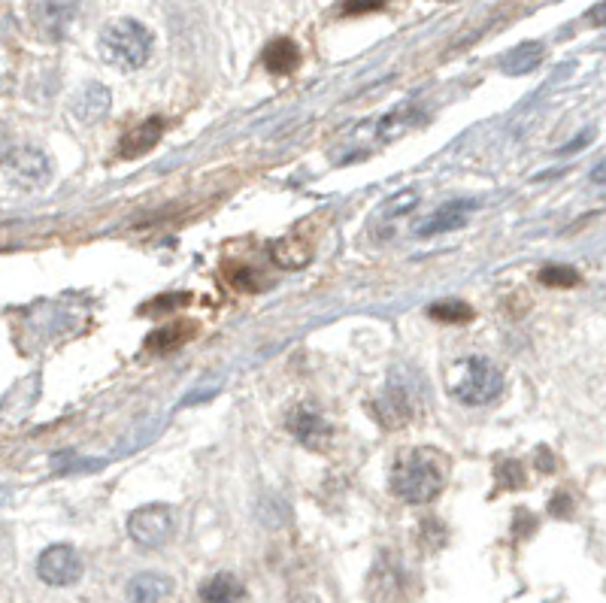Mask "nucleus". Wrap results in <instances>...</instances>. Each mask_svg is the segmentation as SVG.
<instances>
[{"mask_svg":"<svg viewBox=\"0 0 606 603\" xmlns=\"http://www.w3.org/2000/svg\"><path fill=\"white\" fill-rule=\"evenodd\" d=\"M449 458L437 449H407L391 467V491L407 504H428L446 488Z\"/></svg>","mask_w":606,"mask_h":603,"instance_id":"f257e3e1","label":"nucleus"},{"mask_svg":"<svg viewBox=\"0 0 606 603\" xmlns=\"http://www.w3.org/2000/svg\"><path fill=\"white\" fill-rule=\"evenodd\" d=\"M449 391L467 407H485L500 397L503 373L482 355L461 358L449 367Z\"/></svg>","mask_w":606,"mask_h":603,"instance_id":"f03ea898","label":"nucleus"},{"mask_svg":"<svg viewBox=\"0 0 606 603\" xmlns=\"http://www.w3.org/2000/svg\"><path fill=\"white\" fill-rule=\"evenodd\" d=\"M100 55L119 70H140L152 55V34L137 19H119L100 34Z\"/></svg>","mask_w":606,"mask_h":603,"instance_id":"7ed1b4c3","label":"nucleus"},{"mask_svg":"<svg viewBox=\"0 0 606 603\" xmlns=\"http://www.w3.org/2000/svg\"><path fill=\"white\" fill-rule=\"evenodd\" d=\"M173 531H176V519H173V510L164 504L140 507L128 516V534L143 549H161L164 543H170Z\"/></svg>","mask_w":606,"mask_h":603,"instance_id":"20e7f679","label":"nucleus"},{"mask_svg":"<svg viewBox=\"0 0 606 603\" xmlns=\"http://www.w3.org/2000/svg\"><path fill=\"white\" fill-rule=\"evenodd\" d=\"M79 0H34V25L46 40H64L76 22Z\"/></svg>","mask_w":606,"mask_h":603,"instance_id":"39448f33","label":"nucleus"},{"mask_svg":"<svg viewBox=\"0 0 606 603\" xmlns=\"http://www.w3.org/2000/svg\"><path fill=\"white\" fill-rule=\"evenodd\" d=\"M37 573L43 582L49 585H73L82 576V558L76 555L73 546H49L40 561H37Z\"/></svg>","mask_w":606,"mask_h":603,"instance_id":"423d86ee","label":"nucleus"},{"mask_svg":"<svg viewBox=\"0 0 606 603\" xmlns=\"http://www.w3.org/2000/svg\"><path fill=\"white\" fill-rule=\"evenodd\" d=\"M288 431L297 443H303L313 452H322L331 440V425L316 413L313 407H297L288 413Z\"/></svg>","mask_w":606,"mask_h":603,"instance_id":"0eeeda50","label":"nucleus"},{"mask_svg":"<svg viewBox=\"0 0 606 603\" xmlns=\"http://www.w3.org/2000/svg\"><path fill=\"white\" fill-rule=\"evenodd\" d=\"M7 164H10L13 179L22 182V185H40V182H46L49 173H52V164H49L46 152H40V149H34V146L16 149Z\"/></svg>","mask_w":606,"mask_h":603,"instance_id":"6e6552de","label":"nucleus"},{"mask_svg":"<svg viewBox=\"0 0 606 603\" xmlns=\"http://www.w3.org/2000/svg\"><path fill=\"white\" fill-rule=\"evenodd\" d=\"M70 113H73V119H79L82 125L100 122V119L110 113V91H107L104 85H97V82L85 85V88L73 97Z\"/></svg>","mask_w":606,"mask_h":603,"instance_id":"1a4fd4ad","label":"nucleus"},{"mask_svg":"<svg viewBox=\"0 0 606 603\" xmlns=\"http://www.w3.org/2000/svg\"><path fill=\"white\" fill-rule=\"evenodd\" d=\"M470 210H473L470 200H458V204H449V207H443L440 213H434L431 219H425V222L416 228V234H419V237H434V234H449V231H458V228H464V225H467Z\"/></svg>","mask_w":606,"mask_h":603,"instance_id":"9d476101","label":"nucleus"},{"mask_svg":"<svg viewBox=\"0 0 606 603\" xmlns=\"http://www.w3.org/2000/svg\"><path fill=\"white\" fill-rule=\"evenodd\" d=\"M161 134H164V122H161V119H149V122L137 125L134 131H128V134L122 137L119 155H122V158H140V155H146V152L161 140Z\"/></svg>","mask_w":606,"mask_h":603,"instance_id":"9b49d317","label":"nucleus"},{"mask_svg":"<svg viewBox=\"0 0 606 603\" xmlns=\"http://www.w3.org/2000/svg\"><path fill=\"white\" fill-rule=\"evenodd\" d=\"M173 582L164 573H137L128 582V603H161Z\"/></svg>","mask_w":606,"mask_h":603,"instance_id":"f8f14e48","label":"nucleus"},{"mask_svg":"<svg viewBox=\"0 0 606 603\" xmlns=\"http://www.w3.org/2000/svg\"><path fill=\"white\" fill-rule=\"evenodd\" d=\"M270 258L273 264H279L282 270H297V267H307L313 258V246L303 240V237H282L270 246Z\"/></svg>","mask_w":606,"mask_h":603,"instance_id":"ddd939ff","label":"nucleus"},{"mask_svg":"<svg viewBox=\"0 0 606 603\" xmlns=\"http://www.w3.org/2000/svg\"><path fill=\"white\" fill-rule=\"evenodd\" d=\"M243 597H246V588L231 573H216L200 588V600L204 603H243Z\"/></svg>","mask_w":606,"mask_h":603,"instance_id":"4468645a","label":"nucleus"},{"mask_svg":"<svg viewBox=\"0 0 606 603\" xmlns=\"http://www.w3.org/2000/svg\"><path fill=\"white\" fill-rule=\"evenodd\" d=\"M264 64H267L270 73L285 76V73L297 70V64H300V49L294 46V40L279 37V40H273V43L264 49Z\"/></svg>","mask_w":606,"mask_h":603,"instance_id":"2eb2a0df","label":"nucleus"},{"mask_svg":"<svg viewBox=\"0 0 606 603\" xmlns=\"http://www.w3.org/2000/svg\"><path fill=\"white\" fill-rule=\"evenodd\" d=\"M194 328H197L194 322H173V325L155 331V334L146 340V349H152L155 355H167V352L179 349L182 343H188L191 334H194Z\"/></svg>","mask_w":606,"mask_h":603,"instance_id":"dca6fc26","label":"nucleus"},{"mask_svg":"<svg viewBox=\"0 0 606 603\" xmlns=\"http://www.w3.org/2000/svg\"><path fill=\"white\" fill-rule=\"evenodd\" d=\"M540 61H543V46H540V43H522V46H516L513 52L503 55L500 70L510 73V76H513V73L522 76V73H531Z\"/></svg>","mask_w":606,"mask_h":603,"instance_id":"f3484780","label":"nucleus"},{"mask_svg":"<svg viewBox=\"0 0 606 603\" xmlns=\"http://www.w3.org/2000/svg\"><path fill=\"white\" fill-rule=\"evenodd\" d=\"M428 313L437 322H467L473 316V310L467 304H461V300H440V304H431Z\"/></svg>","mask_w":606,"mask_h":603,"instance_id":"a211bd4d","label":"nucleus"},{"mask_svg":"<svg viewBox=\"0 0 606 603\" xmlns=\"http://www.w3.org/2000/svg\"><path fill=\"white\" fill-rule=\"evenodd\" d=\"M410 125H413V110H397V113H391V116H385L379 122V137L382 140H394V137H400L403 131H407Z\"/></svg>","mask_w":606,"mask_h":603,"instance_id":"6ab92c4d","label":"nucleus"},{"mask_svg":"<svg viewBox=\"0 0 606 603\" xmlns=\"http://www.w3.org/2000/svg\"><path fill=\"white\" fill-rule=\"evenodd\" d=\"M416 207H419V191L416 188L400 191V194H394L391 200H385V204H382L385 216H403V213H410Z\"/></svg>","mask_w":606,"mask_h":603,"instance_id":"aec40b11","label":"nucleus"},{"mask_svg":"<svg viewBox=\"0 0 606 603\" xmlns=\"http://www.w3.org/2000/svg\"><path fill=\"white\" fill-rule=\"evenodd\" d=\"M540 282L543 285H552V288H570L579 282V273L573 267H561V264H552L546 270H540Z\"/></svg>","mask_w":606,"mask_h":603,"instance_id":"412c9836","label":"nucleus"},{"mask_svg":"<svg viewBox=\"0 0 606 603\" xmlns=\"http://www.w3.org/2000/svg\"><path fill=\"white\" fill-rule=\"evenodd\" d=\"M385 7V0H343V16H367Z\"/></svg>","mask_w":606,"mask_h":603,"instance_id":"4be33fe9","label":"nucleus"},{"mask_svg":"<svg viewBox=\"0 0 606 603\" xmlns=\"http://www.w3.org/2000/svg\"><path fill=\"white\" fill-rule=\"evenodd\" d=\"M231 282H234L237 288H243V291H258L264 279H261L255 270H246V267H243V270H234V273H231Z\"/></svg>","mask_w":606,"mask_h":603,"instance_id":"5701e85b","label":"nucleus"},{"mask_svg":"<svg viewBox=\"0 0 606 603\" xmlns=\"http://www.w3.org/2000/svg\"><path fill=\"white\" fill-rule=\"evenodd\" d=\"M10 158H13V137L4 125H0V164H7Z\"/></svg>","mask_w":606,"mask_h":603,"instance_id":"b1692460","label":"nucleus"},{"mask_svg":"<svg viewBox=\"0 0 606 603\" xmlns=\"http://www.w3.org/2000/svg\"><path fill=\"white\" fill-rule=\"evenodd\" d=\"M591 182H594V185H606V161H600V164L591 170Z\"/></svg>","mask_w":606,"mask_h":603,"instance_id":"393cba45","label":"nucleus"}]
</instances>
